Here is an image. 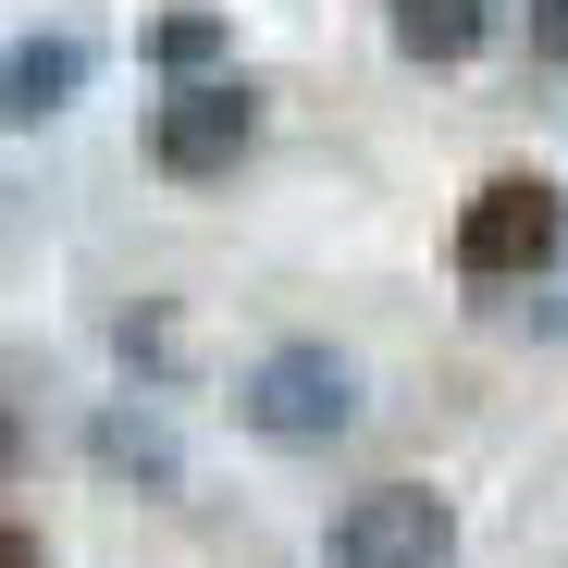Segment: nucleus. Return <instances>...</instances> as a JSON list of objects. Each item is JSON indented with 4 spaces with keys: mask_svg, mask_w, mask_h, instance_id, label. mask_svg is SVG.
<instances>
[{
    "mask_svg": "<svg viewBox=\"0 0 568 568\" xmlns=\"http://www.w3.org/2000/svg\"><path fill=\"white\" fill-rule=\"evenodd\" d=\"M568 260V185L556 173H495L457 211V272L469 284H544Z\"/></svg>",
    "mask_w": 568,
    "mask_h": 568,
    "instance_id": "obj_1",
    "label": "nucleus"
},
{
    "mask_svg": "<svg viewBox=\"0 0 568 568\" xmlns=\"http://www.w3.org/2000/svg\"><path fill=\"white\" fill-rule=\"evenodd\" d=\"M235 420L260 433V445H334L346 420H358V371L334 358V346H260L247 358V384H235Z\"/></svg>",
    "mask_w": 568,
    "mask_h": 568,
    "instance_id": "obj_2",
    "label": "nucleus"
},
{
    "mask_svg": "<svg viewBox=\"0 0 568 568\" xmlns=\"http://www.w3.org/2000/svg\"><path fill=\"white\" fill-rule=\"evenodd\" d=\"M260 149V100L235 74H185V87H161V112H149V161L173 173V185H211V173H235Z\"/></svg>",
    "mask_w": 568,
    "mask_h": 568,
    "instance_id": "obj_3",
    "label": "nucleus"
},
{
    "mask_svg": "<svg viewBox=\"0 0 568 568\" xmlns=\"http://www.w3.org/2000/svg\"><path fill=\"white\" fill-rule=\"evenodd\" d=\"M334 568H457V507L433 483H371L334 519Z\"/></svg>",
    "mask_w": 568,
    "mask_h": 568,
    "instance_id": "obj_4",
    "label": "nucleus"
},
{
    "mask_svg": "<svg viewBox=\"0 0 568 568\" xmlns=\"http://www.w3.org/2000/svg\"><path fill=\"white\" fill-rule=\"evenodd\" d=\"M100 74V50H87L74 26H38V38H13L0 50V124H50V112H74V87Z\"/></svg>",
    "mask_w": 568,
    "mask_h": 568,
    "instance_id": "obj_5",
    "label": "nucleus"
},
{
    "mask_svg": "<svg viewBox=\"0 0 568 568\" xmlns=\"http://www.w3.org/2000/svg\"><path fill=\"white\" fill-rule=\"evenodd\" d=\"M87 457H100L112 483H136V495H173L185 483V445H173V420L149 396H112L100 420H87Z\"/></svg>",
    "mask_w": 568,
    "mask_h": 568,
    "instance_id": "obj_6",
    "label": "nucleus"
},
{
    "mask_svg": "<svg viewBox=\"0 0 568 568\" xmlns=\"http://www.w3.org/2000/svg\"><path fill=\"white\" fill-rule=\"evenodd\" d=\"M384 26H396L408 62H469L495 38V0H384Z\"/></svg>",
    "mask_w": 568,
    "mask_h": 568,
    "instance_id": "obj_7",
    "label": "nucleus"
},
{
    "mask_svg": "<svg viewBox=\"0 0 568 568\" xmlns=\"http://www.w3.org/2000/svg\"><path fill=\"white\" fill-rule=\"evenodd\" d=\"M149 62H161L173 87H185V74H211V62H223V13H211V0H185V13H161V26H149Z\"/></svg>",
    "mask_w": 568,
    "mask_h": 568,
    "instance_id": "obj_8",
    "label": "nucleus"
},
{
    "mask_svg": "<svg viewBox=\"0 0 568 568\" xmlns=\"http://www.w3.org/2000/svg\"><path fill=\"white\" fill-rule=\"evenodd\" d=\"M531 62L568 74V0H531Z\"/></svg>",
    "mask_w": 568,
    "mask_h": 568,
    "instance_id": "obj_9",
    "label": "nucleus"
},
{
    "mask_svg": "<svg viewBox=\"0 0 568 568\" xmlns=\"http://www.w3.org/2000/svg\"><path fill=\"white\" fill-rule=\"evenodd\" d=\"M13 469H26V420H13V396H0V495H13Z\"/></svg>",
    "mask_w": 568,
    "mask_h": 568,
    "instance_id": "obj_10",
    "label": "nucleus"
},
{
    "mask_svg": "<svg viewBox=\"0 0 568 568\" xmlns=\"http://www.w3.org/2000/svg\"><path fill=\"white\" fill-rule=\"evenodd\" d=\"M0 568H50V544H38V531H13V519H0Z\"/></svg>",
    "mask_w": 568,
    "mask_h": 568,
    "instance_id": "obj_11",
    "label": "nucleus"
}]
</instances>
